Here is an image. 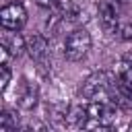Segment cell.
Here are the masks:
<instances>
[{
  "mask_svg": "<svg viewBox=\"0 0 132 132\" xmlns=\"http://www.w3.org/2000/svg\"><path fill=\"white\" fill-rule=\"evenodd\" d=\"M116 35H118L122 41H132V23H120Z\"/></svg>",
  "mask_w": 132,
  "mask_h": 132,
  "instance_id": "obj_12",
  "label": "cell"
},
{
  "mask_svg": "<svg viewBox=\"0 0 132 132\" xmlns=\"http://www.w3.org/2000/svg\"><path fill=\"white\" fill-rule=\"evenodd\" d=\"M4 45L10 50V54H12L14 58H19V56H23V54L27 52V39H25L19 31H12V37L6 39Z\"/></svg>",
  "mask_w": 132,
  "mask_h": 132,
  "instance_id": "obj_9",
  "label": "cell"
},
{
  "mask_svg": "<svg viewBox=\"0 0 132 132\" xmlns=\"http://www.w3.org/2000/svg\"><path fill=\"white\" fill-rule=\"evenodd\" d=\"M27 19H29L27 8L21 2L4 4L2 10H0V23H2L4 31H21L27 25Z\"/></svg>",
  "mask_w": 132,
  "mask_h": 132,
  "instance_id": "obj_5",
  "label": "cell"
},
{
  "mask_svg": "<svg viewBox=\"0 0 132 132\" xmlns=\"http://www.w3.org/2000/svg\"><path fill=\"white\" fill-rule=\"evenodd\" d=\"M10 80H12V70H10V66H2V68H0V93H2V95L8 91Z\"/></svg>",
  "mask_w": 132,
  "mask_h": 132,
  "instance_id": "obj_11",
  "label": "cell"
},
{
  "mask_svg": "<svg viewBox=\"0 0 132 132\" xmlns=\"http://www.w3.org/2000/svg\"><path fill=\"white\" fill-rule=\"evenodd\" d=\"M91 47H93L91 33H89L87 29L78 27V29H74V31H70V33L66 35L64 56H66V60H70V62H80V60H85V58L89 56Z\"/></svg>",
  "mask_w": 132,
  "mask_h": 132,
  "instance_id": "obj_4",
  "label": "cell"
},
{
  "mask_svg": "<svg viewBox=\"0 0 132 132\" xmlns=\"http://www.w3.org/2000/svg\"><path fill=\"white\" fill-rule=\"evenodd\" d=\"M116 76V97L118 107H132V58H122L113 68Z\"/></svg>",
  "mask_w": 132,
  "mask_h": 132,
  "instance_id": "obj_2",
  "label": "cell"
},
{
  "mask_svg": "<svg viewBox=\"0 0 132 132\" xmlns=\"http://www.w3.org/2000/svg\"><path fill=\"white\" fill-rule=\"evenodd\" d=\"M87 126L89 130H109L118 118V105L111 101H87Z\"/></svg>",
  "mask_w": 132,
  "mask_h": 132,
  "instance_id": "obj_3",
  "label": "cell"
},
{
  "mask_svg": "<svg viewBox=\"0 0 132 132\" xmlns=\"http://www.w3.org/2000/svg\"><path fill=\"white\" fill-rule=\"evenodd\" d=\"M120 2H128V0H120Z\"/></svg>",
  "mask_w": 132,
  "mask_h": 132,
  "instance_id": "obj_14",
  "label": "cell"
},
{
  "mask_svg": "<svg viewBox=\"0 0 132 132\" xmlns=\"http://www.w3.org/2000/svg\"><path fill=\"white\" fill-rule=\"evenodd\" d=\"M78 95L87 101H111L113 103V97H116V76L113 72H105V70H97V72H91L80 89H78Z\"/></svg>",
  "mask_w": 132,
  "mask_h": 132,
  "instance_id": "obj_1",
  "label": "cell"
},
{
  "mask_svg": "<svg viewBox=\"0 0 132 132\" xmlns=\"http://www.w3.org/2000/svg\"><path fill=\"white\" fill-rule=\"evenodd\" d=\"M37 101H39V87L35 82H29L27 78H21L16 89V107L23 111H31L35 109Z\"/></svg>",
  "mask_w": 132,
  "mask_h": 132,
  "instance_id": "obj_7",
  "label": "cell"
},
{
  "mask_svg": "<svg viewBox=\"0 0 132 132\" xmlns=\"http://www.w3.org/2000/svg\"><path fill=\"white\" fill-rule=\"evenodd\" d=\"M120 0H99V23L107 33H116L118 25H120V8H118Z\"/></svg>",
  "mask_w": 132,
  "mask_h": 132,
  "instance_id": "obj_6",
  "label": "cell"
},
{
  "mask_svg": "<svg viewBox=\"0 0 132 132\" xmlns=\"http://www.w3.org/2000/svg\"><path fill=\"white\" fill-rule=\"evenodd\" d=\"M16 116L10 111V109H2L0 113V132H12L16 130Z\"/></svg>",
  "mask_w": 132,
  "mask_h": 132,
  "instance_id": "obj_10",
  "label": "cell"
},
{
  "mask_svg": "<svg viewBox=\"0 0 132 132\" xmlns=\"http://www.w3.org/2000/svg\"><path fill=\"white\" fill-rule=\"evenodd\" d=\"M27 54H29L35 62L43 64V62L47 60V56H50V43H47V37H45V35H39V33L27 37Z\"/></svg>",
  "mask_w": 132,
  "mask_h": 132,
  "instance_id": "obj_8",
  "label": "cell"
},
{
  "mask_svg": "<svg viewBox=\"0 0 132 132\" xmlns=\"http://www.w3.org/2000/svg\"><path fill=\"white\" fill-rule=\"evenodd\" d=\"M35 2H37L41 8H58L62 0H35Z\"/></svg>",
  "mask_w": 132,
  "mask_h": 132,
  "instance_id": "obj_13",
  "label": "cell"
}]
</instances>
